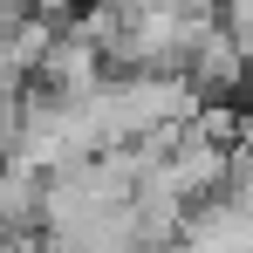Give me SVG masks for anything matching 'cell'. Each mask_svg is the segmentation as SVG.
<instances>
[{
	"label": "cell",
	"mask_w": 253,
	"mask_h": 253,
	"mask_svg": "<svg viewBox=\"0 0 253 253\" xmlns=\"http://www.w3.org/2000/svg\"><path fill=\"white\" fill-rule=\"evenodd\" d=\"M247 69H253V62H247V48H240V35H233V28H219V21H206V35H199V48H192L185 76L219 103V96H233V89H240Z\"/></svg>",
	"instance_id": "2"
},
{
	"label": "cell",
	"mask_w": 253,
	"mask_h": 253,
	"mask_svg": "<svg viewBox=\"0 0 253 253\" xmlns=\"http://www.w3.org/2000/svg\"><path fill=\"white\" fill-rule=\"evenodd\" d=\"M240 158H253V103H240Z\"/></svg>",
	"instance_id": "4"
},
{
	"label": "cell",
	"mask_w": 253,
	"mask_h": 253,
	"mask_svg": "<svg viewBox=\"0 0 253 253\" xmlns=\"http://www.w3.org/2000/svg\"><path fill=\"white\" fill-rule=\"evenodd\" d=\"M206 21L212 14H199L192 0H96L83 14V28L103 42V55L124 69H185Z\"/></svg>",
	"instance_id": "1"
},
{
	"label": "cell",
	"mask_w": 253,
	"mask_h": 253,
	"mask_svg": "<svg viewBox=\"0 0 253 253\" xmlns=\"http://www.w3.org/2000/svg\"><path fill=\"white\" fill-rule=\"evenodd\" d=\"M14 7H28V14H55V21H62V14H69L76 0H14Z\"/></svg>",
	"instance_id": "3"
}]
</instances>
